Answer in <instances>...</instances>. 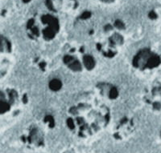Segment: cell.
<instances>
[{"instance_id": "1", "label": "cell", "mask_w": 161, "mask_h": 153, "mask_svg": "<svg viewBox=\"0 0 161 153\" xmlns=\"http://www.w3.org/2000/svg\"><path fill=\"white\" fill-rule=\"evenodd\" d=\"M111 116L107 99L97 91L80 98L68 110L67 124L80 135H91L107 125Z\"/></svg>"}, {"instance_id": "6", "label": "cell", "mask_w": 161, "mask_h": 153, "mask_svg": "<svg viewBox=\"0 0 161 153\" xmlns=\"http://www.w3.org/2000/svg\"><path fill=\"white\" fill-rule=\"evenodd\" d=\"M21 95L16 89L7 87L1 90V115L7 116L18 112L22 107Z\"/></svg>"}, {"instance_id": "2", "label": "cell", "mask_w": 161, "mask_h": 153, "mask_svg": "<svg viewBox=\"0 0 161 153\" xmlns=\"http://www.w3.org/2000/svg\"><path fill=\"white\" fill-rule=\"evenodd\" d=\"M60 31V23L51 15H42L27 25L28 36L37 41L49 42L54 39Z\"/></svg>"}, {"instance_id": "7", "label": "cell", "mask_w": 161, "mask_h": 153, "mask_svg": "<svg viewBox=\"0 0 161 153\" xmlns=\"http://www.w3.org/2000/svg\"><path fill=\"white\" fill-rule=\"evenodd\" d=\"M143 102L151 111H161V75L157 76L145 87Z\"/></svg>"}, {"instance_id": "4", "label": "cell", "mask_w": 161, "mask_h": 153, "mask_svg": "<svg viewBox=\"0 0 161 153\" xmlns=\"http://www.w3.org/2000/svg\"><path fill=\"white\" fill-rule=\"evenodd\" d=\"M131 64L135 70L141 74L155 73L161 66V57L151 49L143 48L133 57Z\"/></svg>"}, {"instance_id": "8", "label": "cell", "mask_w": 161, "mask_h": 153, "mask_svg": "<svg viewBox=\"0 0 161 153\" xmlns=\"http://www.w3.org/2000/svg\"><path fill=\"white\" fill-rule=\"evenodd\" d=\"M11 51L10 40L5 37L1 38V73L3 76L6 75L10 68V64L11 63Z\"/></svg>"}, {"instance_id": "3", "label": "cell", "mask_w": 161, "mask_h": 153, "mask_svg": "<svg viewBox=\"0 0 161 153\" xmlns=\"http://www.w3.org/2000/svg\"><path fill=\"white\" fill-rule=\"evenodd\" d=\"M125 39L122 32L117 30H107L102 32L96 43L99 52L106 58H113L119 52Z\"/></svg>"}, {"instance_id": "5", "label": "cell", "mask_w": 161, "mask_h": 153, "mask_svg": "<svg viewBox=\"0 0 161 153\" xmlns=\"http://www.w3.org/2000/svg\"><path fill=\"white\" fill-rule=\"evenodd\" d=\"M64 61L69 69L75 71L91 70L95 64L93 57L82 47H76L68 50L64 56Z\"/></svg>"}]
</instances>
